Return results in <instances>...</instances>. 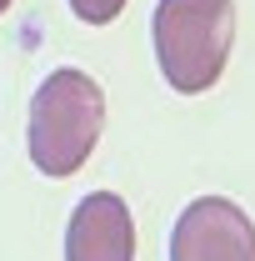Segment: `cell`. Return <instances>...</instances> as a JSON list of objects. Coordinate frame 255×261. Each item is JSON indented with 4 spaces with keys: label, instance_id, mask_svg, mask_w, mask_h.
Here are the masks:
<instances>
[{
    "label": "cell",
    "instance_id": "cell-1",
    "mask_svg": "<svg viewBox=\"0 0 255 261\" xmlns=\"http://www.w3.org/2000/svg\"><path fill=\"white\" fill-rule=\"evenodd\" d=\"M100 126H105V96L100 86L75 70V65H60L40 81V91L30 96V161L40 176H75L80 166L90 161L100 141Z\"/></svg>",
    "mask_w": 255,
    "mask_h": 261
},
{
    "label": "cell",
    "instance_id": "cell-2",
    "mask_svg": "<svg viewBox=\"0 0 255 261\" xmlns=\"http://www.w3.org/2000/svg\"><path fill=\"white\" fill-rule=\"evenodd\" d=\"M155 61L170 91L200 96L220 81L235 45V5L230 0H160L155 5Z\"/></svg>",
    "mask_w": 255,
    "mask_h": 261
},
{
    "label": "cell",
    "instance_id": "cell-3",
    "mask_svg": "<svg viewBox=\"0 0 255 261\" xmlns=\"http://www.w3.org/2000/svg\"><path fill=\"white\" fill-rule=\"evenodd\" d=\"M170 261H255V221L225 196H200L175 216Z\"/></svg>",
    "mask_w": 255,
    "mask_h": 261
},
{
    "label": "cell",
    "instance_id": "cell-4",
    "mask_svg": "<svg viewBox=\"0 0 255 261\" xmlns=\"http://www.w3.org/2000/svg\"><path fill=\"white\" fill-rule=\"evenodd\" d=\"M65 261H135V221L115 191H90L70 211Z\"/></svg>",
    "mask_w": 255,
    "mask_h": 261
},
{
    "label": "cell",
    "instance_id": "cell-5",
    "mask_svg": "<svg viewBox=\"0 0 255 261\" xmlns=\"http://www.w3.org/2000/svg\"><path fill=\"white\" fill-rule=\"evenodd\" d=\"M70 10H75L85 25H110V20L125 10V0H70Z\"/></svg>",
    "mask_w": 255,
    "mask_h": 261
},
{
    "label": "cell",
    "instance_id": "cell-6",
    "mask_svg": "<svg viewBox=\"0 0 255 261\" xmlns=\"http://www.w3.org/2000/svg\"><path fill=\"white\" fill-rule=\"evenodd\" d=\"M10 5H15V0H0V15H5V10H10Z\"/></svg>",
    "mask_w": 255,
    "mask_h": 261
}]
</instances>
